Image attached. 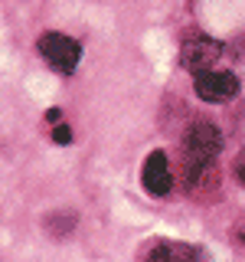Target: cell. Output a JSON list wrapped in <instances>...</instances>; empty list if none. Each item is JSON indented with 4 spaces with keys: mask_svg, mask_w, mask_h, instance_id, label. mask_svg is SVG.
<instances>
[{
    "mask_svg": "<svg viewBox=\"0 0 245 262\" xmlns=\"http://www.w3.org/2000/svg\"><path fill=\"white\" fill-rule=\"evenodd\" d=\"M183 151H186V174L196 177L200 170H206L216 154L223 151V135H219L216 125L209 121H196V125L186 131V141H183Z\"/></svg>",
    "mask_w": 245,
    "mask_h": 262,
    "instance_id": "1",
    "label": "cell"
},
{
    "mask_svg": "<svg viewBox=\"0 0 245 262\" xmlns=\"http://www.w3.org/2000/svg\"><path fill=\"white\" fill-rule=\"evenodd\" d=\"M39 53H43V59L53 66L56 72H62V76H72L79 66V56L82 49L76 39L62 36V33H46V36H39Z\"/></svg>",
    "mask_w": 245,
    "mask_h": 262,
    "instance_id": "2",
    "label": "cell"
},
{
    "mask_svg": "<svg viewBox=\"0 0 245 262\" xmlns=\"http://www.w3.org/2000/svg\"><path fill=\"white\" fill-rule=\"evenodd\" d=\"M193 89L203 102H229V98L239 95V79H235L232 72L206 69V72H196Z\"/></svg>",
    "mask_w": 245,
    "mask_h": 262,
    "instance_id": "3",
    "label": "cell"
},
{
    "mask_svg": "<svg viewBox=\"0 0 245 262\" xmlns=\"http://www.w3.org/2000/svg\"><path fill=\"white\" fill-rule=\"evenodd\" d=\"M219 56H223V43H216V39H209V36H193L180 46V62L190 72L212 69V62H216Z\"/></svg>",
    "mask_w": 245,
    "mask_h": 262,
    "instance_id": "4",
    "label": "cell"
},
{
    "mask_svg": "<svg viewBox=\"0 0 245 262\" xmlns=\"http://www.w3.org/2000/svg\"><path fill=\"white\" fill-rule=\"evenodd\" d=\"M141 180H144V190L151 196H163L174 184V174H170V161L163 151H154L147 154L144 161V170H141Z\"/></svg>",
    "mask_w": 245,
    "mask_h": 262,
    "instance_id": "5",
    "label": "cell"
},
{
    "mask_svg": "<svg viewBox=\"0 0 245 262\" xmlns=\"http://www.w3.org/2000/svg\"><path fill=\"white\" fill-rule=\"evenodd\" d=\"M147 262H196V249L183 243H157L147 252Z\"/></svg>",
    "mask_w": 245,
    "mask_h": 262,
    "instance_id": "6",
    "label": "cell"
},
{
    "mask_svg": "<svg viewBox=\"0 0 245 262\" xmlns=\"http://www.w3.org/2000/svg\"><path fill=\"white\" fill-rule=\"evenodd\" d=\"M53 141L69 144V141H72V128H69V125H56V128H53Z\"/></svg>",
    "mask_w": 245,
    "mask_h": 262,
    "instance_id": "7",
    "label": "cell"
},
{
    "mask_svg": "<svg viewBox=\"0 0 245 262\" xmlns=\"http://www.w3.org/2000/svg\"><path fill=\"white\" fill-rule=\"evenodd\" d=\"M235 174H239V180H245V151H242V158L235 161Z\"/></svg>",
    "mask_w": 245,
    "mask_h": 262,
    "instance_id": "8",
    "label": "cell"
},
{
    "mask_svg": "<svg viewBox=\"0 0 245 262\" xmlns=\"http://www.w3.org/2000/svg\"><path fill=\"white\" fill-rule=\"evenodd\" d=\"M46 121H53V125H59V108H49V112H46Z\"/></svg>",
    "mask_w": 245,
    "mask_h": 262,
    "instance_id": "9",
    "label": "cell"
},
{
    "mask_svg": "<svg viewBox=\"0 0 245 262\" xmlns=\"http://www.w3.org/2000/svg\"><path fill=\"white\" fill-rule=\"evenodd\" d=\"M239 236H242V243H245V226H242V233H239Z\"/></svg>",
    "mask_w": 245,
    "mask_h": 262,
    "instance_id": "10",
    "label": "cell"
}]
</instances>
